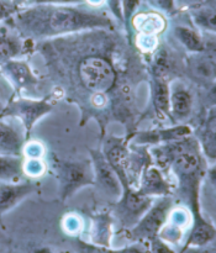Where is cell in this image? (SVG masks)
Returning <instances> with one entry per match:
<instances>
[{"instance_id": "obj_1", "label": "cell", "mask_w": 216, "mask_h": 253, "mask_svg": "<svg viewBox=\"0 0 216 253\" xmlns=\"http://www.w3.org/2000/svg\"><path fill=\"white\" fill-rule=\"evenodd\" d=\"M10 19L22 36L39 39L113 26L110 17L101 10L76 5L35 4L17 10Z\"/></svg>"}, {"instance_id": "obj_2", "label": "cell", "mask_w": 216, "mask_h": 253, "mask_svg": "<svg viewBox=\"0 0 216 253\" xmlns=\"http://www.w3.org/2000/svg\"><path fill=\"white\" fill-rule=\"evenodd\" d=\"M167 160L170 161L173 172L188 183L189 187H197L199 177L202 175L203 158L199 146L192 138H183V141L167 146Z\"/></svg>"}, {"instance_id": "obj_3", "label": "cell", "mask_w": 216, "mask_h": 253, "mask_svg": "<svg viewBox=\"0 0 216 253\" xmlns=\"http://www.w3.org/2000/svg\"><path fill=\"white\" fill-rule=\"evenodd\" d=\"M78 73L84 88L91 93H106L115 83V71L110 62L103 57L91 56L84 58L79 64Z\"/></svg>"}, {"instance_id": "obj_4", "label": "cell", "mask_w": 216, "mask_h": 253, "mask_svg": "<svg viewBox=\"0 0 216 253\" xmlns=\"http://www.w3.org/2000/svg\"><path fill=\"white\" fill-rule=\"evenodd\" d=\"M171 209L172 199L168 197L162 198L160 202L156 203L155 207H150V209L138 220L137 224L129 231L130 240L135 242H145L157 237L161 229L167 221Z\"/></svg>"}, {"instance_id": "obj_5", "label": "cell", "mask_w": 216, "mask_h": 253, "mask_svg": "<svg viewBox=\"0 0 216 253\" xmlns=\"http://www.w3.org/2000/svg\"><path fill=\"white\" fill-rule=\"evenodd\" d=\"M52 110V106L43 100H31V99L21 98L11 101L6 108L2 109L0 119L2 116H14L19 118L24 124L26 132L31 131L32 126L41 116L46 115Z\"/></svg>"}, {"instance_id": "obj_6", "label": "cell", "mask_w": 216, "mask_h": 253, "mask_svg": "<svg viewBox=\"0 0 216 253\" xmlns=\"http://www.w3.org/2000/svg\"><path fill=\"white\" fill-rule=\"evenodd\" d=\"M153 199L138 192H133L126 188V193L120 200V219L125 227H133L142 215L150 209Z\"/></svg>"}, {"instance_id": "obj_7", "label": "cell", "mask_w": 216, "mask_h": 253, "mask_svg": "<svg viewBox=\"0 0 216 253\" xmlns=\"http://www.w3.org/2000/svg\"><path fill=\"white\" fill-rule=\"evenodd\" d=\"M93 161L99 185L103 188L104 192L108 193L113 198H121L123 189H121L120 180L106 157H104L100 152H93Z\"/></svg>"}, {"instance_id": "obj_8", "label": "cell", "mask_w": 216, "mask_h": 253, "mask_svg": "<svg viewBox=\"0 0 216 253\" xmlns=\"http://www.w3.org/2000/svg\"><path fill=\"white\" fill-rule=\"evenodd\" d=\"M35 187L32 183H9L4 182L0 184V215L7 211L25 197L34 192Z\"/></svg>"}, {"instance_id": "obj_9", "label": "cell", "mask_w": 216, "mask_h": 253, "mask_svg": "<svg viewBox=\"0 0 216 253\" xmlns=\"http://www.w3.org/2000/svg\"><path fill=\"white\" fill-rule=\"evenodd\" d=\"M24 137L10 124L0 120V155L21 156Z\"/></svg>"}, {"instance_id": "obj_10", "label": "cell", "mask_w": 216, "mask_h": 253, "mask_svg": "<svg viewBox=\"0 0 216 253\" xmlns=\"http://www.w3.org/2000/svg\"><path fill=\"white\" fill-rule=\"evenodd\" d=\"M0 67H1L2 74H5L17 89L29 88L36 82L29 66L24 62L10 59Z\"/></svg>"}, {"instance_id": "obj_11", "label": "cell", "mask_w": 216, "mask_h": 253, "mask_svg": "<svg viewBox=\"0 0 216 253\" xmlns=\"http://www.w3.org/2000/svg\"><path fill=\"white\" fill-rule=\"evenodd\" d=\"M137 192L147 197L167 195L170 192V187L157 168L148 167L143 170V174L141 177V188Z\"/></svg>"}, {"instance_id": "obj_12", "label": "cell", "mask_w": 216, "mask_h": 253, "mask_svg": "<svg viewBox=\"0 0 216 253\" xmlns=\"http://www.w3.org/2000/svg\"><path fill=\"white\" fill-rule=\"evenodd\" d=\"M215 240V229L212 224L205 221L199 212L195 211L194 222H193V229L190 235L188 236L187 242L184 247H199L205 246V245L212 244V241Z\"/></svg>"}, {"instance_id": "obj_13", "label": "cell", "mask_w": 216, "mask_h": 253, "mask_svg": "<svg viewBox=\"0 0 216 253\" xmlns=\"http://www.w3.org/2000/svg\"><path fill=\"white\" fill-rule=\"evenodd\" d=\"M90 173L88 167L84 165H68L63 168V182H64V194L68 195L76 189H78L81 185L91 183L89 179Z\"/></svg>"}, {"instance_id": "obj_14", "label": "cell", "mask_w": 216, "mask_h": 253, "mask_svg": "<svg viewBox=\"0 0 216 253\" xmlns=\"http://www.w3.org/2000/svg\"><path fill=\"white\" fill-rule=\"evenodd\" d=\"M24 160L20 156L0 155V180L9 183H17L22 172Z\"/></svg>"}, {"instance_id": "obj_15", "label": "cell", "mask_w": 216, "mask_h": 253, "mask_svg": "<svg viewBox=\"0 0 216 253\" xmlns=\"http://www.w3.org/2000/svg\"><path fill=\"white\" fill-rule=\"evenodd\" d=\"M91 242L101 249H109L111 242V220L108 215L95 217L91 227Z\"/></svg>"}, {"instance_id": "obj_16", "label": "cell", "mask_w": 216, "mask_h": 253, "mask_svg": "<svg viewBox=\"0 0 216 253\" xmlns=\"http://www.w3.org/2000/svg\"><path fill=\"white\" fill-rule=\"evenodd\" d=\"M190 135V130L188 126H178L174 128H168L162 131H153V132L141 135L137 138L140 143L142 142H160V141H173L183 140Z\"/></svg>"}, {"instance_id": "obj_17", "label": "cell", "mask_w": 216, "mask_h": 253, "mask_svg": "<svg viewBox=\"0 0 216 253\" xmlns=\"http://www.w3.org/2000/svg\"><path fill=\"white\" fill-rule=\"evenodd\" d=\"M21 43L19 39L12 36L6 29L0 27V66L5 62L14 59L19 54Z\"/></svg>"}, {"instance_id": "obj_18", "label": "cell", "mask_w": 216, "mask_h": 253, "mask_svg": "<svg viewBox=\"0 0 216 253\" xmlns=\"http://www.w3.org/2000/svg\"><path fill=\"white\" fill-rule=\"evenodd\" d=\"M192 96L187 90H175L170 96L171 110L178 118H185L192 110Z\"/></svg>"}, {"instance_id": "obj_19", "label": "cell", "mask_w": 216, "mask_h": 253, "mask_svg": "<svg viewBox=\"0 0 216 253\" xmlns=\"http://www.w3.org/2000/svg\"><path fill=\"white\" fill-rule=\"evenodd\" d=\"M177 39L192 52H202L204 49V43L199 35L193 29L187 26H177L174 29Z\"/></svg>"}, {"instance_id": "obj_20", "label": "cell", "mask_w": 216, "mask_h": 253, "mask_svg": "<svg viewBox=\"0 0 216 253\" xmlns=\"http://www.w3.org/2000/svg\"><path fill=\"white\" fill-rule=\"evenodd\" d=\"M170 89L167 83L163 81V78L156 79L155 88H153V104L156 109L162 114H170Z\"/></svg>"}, {"instance_id": "obj_21", "label": "cell", "mask_w": 216, "mask_h": 253, "mask_svg": "<svg viewBox=\"0 0 216 253\" xmlns=\"http://www.w3.org/2000/svg\"><path fill=\"white\" fill-rule=\"evenodd\" d=\"M136 21H141L137 25V29L146 35H153L155 32H160L163 30V20L158 15H142V20L136 17Z\"/></svg>"}, {"instance_id": "obj_22", "label": "cell", "mask_w": 216, "mask_h": 253, "mask_svg": "<svg viewBox=\"0 0 216 253\" xmlns=\"http://www.w3.org/2000/svg\"><path fill=\"white\" fill-rule=\"evenodd\" d=\"M195 20L198 24L205 29L214 30L215 29V11L214 9H202V11H198L194 14Z\"/></svg>"}, {"instance_id": "obj_23", "label": "cell", "mask_w": 216, "mask_h": 253, "mask_svg": "<svg viewBox=\"0 0 216 253\" xmlns=\"http://www.w3.org/2000/svg\"><path fill=\"white\" fill-rule=\"evenodd\" d=\"M22 172L32 178L40 177L44 172V166L39 158H30L26 163L22 165Z\"/></svg>"}, {"instance_id": "obj_24", "label": "cell", "mask_w": 216, "mask_h": 253, "mask_svg": "<svg viewBox=\"0 0 216 253\" xmlns=\"http://www.w3.org/2000/svg\"><path fill=\"white\" fill-rule=\"evenodd\" d=\"M138 5H140V0H123V2H121L123 21L125 22V25H128V26L131 17L133 16V14H135L136 10H137Z\"/></svg>"}, {"instance_id": "obj_25", "label": "cell", "mask_w": 216, "mask_h": 253, "mask_svg": "<svg viewBox=\"0 0 216 253\" xmlns=\"http://www.w3.org/2000/svg\"><path fill=\"white\" fill-rule=\"evenodd\" d=\"M148 250L150 253H175L167 242L162 241L158 236L148 241Z\"/></svg>"}, {"instance_id": "obj_26", "label": "cell", "mask_w": 216, "mask_h": 253, "mask_svg": "<svg viewBox=\"0 0 216 253\" xmlns=\"http://www.w3.org/2000/svg\"><path fill=\"white\" fill-rule=\"evenodd\" d=\"M105 253H150L148 250V245H145V242H137L136 245H131V246L124 247L120 250H109Z\"/></svg>"}, {"instance_id": "obj_27", "label": "cell", "mask_w": 216, "mask_h": 253, "mask_svg": "<svg viewBox=\"0 0 216 253\" xmlns=\"http://www.w3.org/2000/svg\"><path fill=\"white\" fill-rule=\"evenodd\" d=\"M19 7L12 4L11 0H0V21L5 19H10Z\"/></svg>"}, {"instance_id": "obj_28", "label": "cell", "mask_w": 216, "mask_h": 253, "mask_svg": "<svg viewBox=\"0 0 216 253\" xmlns=\"http://www.w3.org/2000/svg\"><path fill=\"white\" fill-rule=\"evenodd\" d=\"M86 0H27V4H52V5H81Z\"/></svg>"}, {"instance_id": "obj_29", "label": "cell", "mask_w": 216, "mask_h": 253, "mask_svg": "<svg viewBox=\"0 0 216 253\" xmlns=\"http://www.w3.org/2000/svg\"><path fill=\"white\" fill-rule=\"evenodd\" d=\"M64 229L68 234H76L81 229V221L76 216L67 217L66 221H64Z\"/></svg>"}, {"instance_id": "obj_30", "label": "cell", "mask_w": 216, "mask_h": 253, "mask_svg": "<svg viewBox=\"0 0 216 253\" xmlns=\"http://www.w3.org/2000/svg\"><path fill=\"white\" fill-rule=\"evenodd\" d=\"M180 253H215V246L209 244L199 247H185V249H182Z\"/></svg>"}, {"instance_id": "obj_31", "label": "cell", "mask_w": 216, "mask_h": 253, "mask_svg": "<svg viewBox=\"0 0 216 253\" xmlns=\"http://www.w3.org/2000/svg\"><path fill=\"white\" fill-rule=\"evenodd\" d=\"M121 2L123 0H108V4L110 6L113 14L118 17L120 21H123V12H121Z\"/></svg>"}, {"instance_id": "obj_32", "label": "cell", "mask_w": 216, "mask_h": 253, "mask_svg": "<svg viewBox=\"0 0 216 253\" xmlns=\"http://www.w3.org/2000/svg\"><path fill=\"white\" fill-rule=\"evenodd\" d=\"M25 153L29 156L30 158H40V156L43 153V150L40 145H36V143H32V145L27 146V148L25 150Z\"/></svg>"}, {"instance_id": "obj_33", "label": "cell", "mask_w": 216, "mask_h": 253, "mask_svg": "<svg viewBox=\"0 0 216 253\" xmlns=\"http://www.w3.org/2000/svg\"><path fill=\"white\" fill-rule=\"evenodd\" d=\"M156 2L163 10H171L173 7V0H156Z\"/></svg>"}, {"instance_id": "obj_34", "label": "cell", "mask_w": 216, "mask_h": 253, "mask_svg": "<svg viewBox=\"0 0 216 253\" xmlns=\"http://www.w3.org/2000/svg\"><path fill=\"white\" fill-rule=\"evenodd\" d=\"M179 2V5L182 6H190V5H195V4H199L202 0H177Z\"/></svg>"}, {"instance_id": "obj_35", "label": "cell", "mask_w": 216, "mask_h": 253, "mask_svg": "<svg viewBox=\"0 0 216 253\" xmlns=\"http://www.w3.org/2000/svg\"><path fill=\"white\" fill-rule=\"evenodd\" d=\"M11 1H12V4L15 5V6L20 7L22 4H25V2H26L27 0H11Z\"/></svg>"}, {"instance_id": "obj_36", "label": "cell", "mask_w": 216, "mask_h": 253, "mask_svg": "<svg viewBox=\"0 0 216 253\" xmlns=\"http://www.w3.org/2000/svg\"><path fill=\"white\" fill-rule=\"evenodd\" d=\"M91 5H100L103 2V0H88Z\"/></svg>"}, {"instance_id": "obj_37", "label": "cell", "mask_w": 216, "mask_h": 253, "mask_svg": "<svg viewBox=\"0 0 216 253\" xmlns=\"http://www.w3.org/2000/svg\"><path fill=\"white\" fill-rule=\"evenodd\" d=\"M36 253H51V252L46 251V250H42V251H39V252H36Z\"/></svg>"}, {"instance_id": "obj_38", "label": "cell", "mask_w": 216, "mask_h": 253, "mask_svg": "<svg viewBox=\"0 0 216 253\" xmlns=\"http://www.w3.org/2000/svg\"><path fill=\"white\" fill-rule=\"evenodd\" d=\"M0 76H1V72H0Z\"/></svg>"}]
</instances>
